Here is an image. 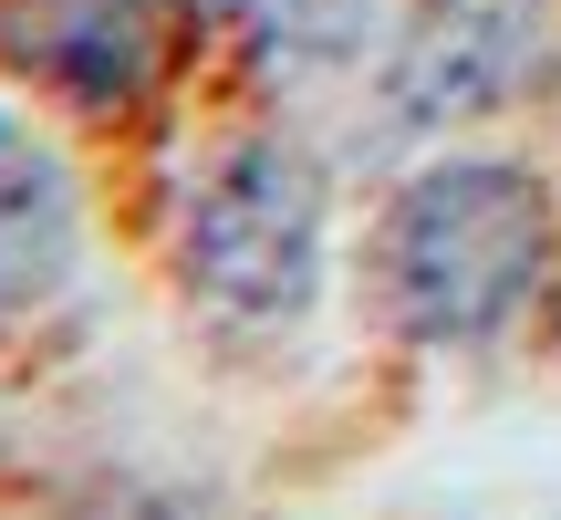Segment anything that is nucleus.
Here are the masks:
<instances>
[{
	"instance_id": "obj_3",
	"label": "nucleus",
	"mask_w": 561,
	"mask_h": 520,
	"mask_svg": "<svg viewBox=\"0 0 561 520\" xmlns=\"http://www.w3.org/2000/svg\"><path fill=\"white\" fill-rule=\"evenodd\" d=\"M157 0H0V63L83 115L136 104V83L157 74Z\"/></svg>"
},
{
	"instance_id": "obj_5",
	"label": "nucleus",
	"mask_w": 561,
	"mask_h": 520,
	"mask_svg": "<svg viewBox=\"0 0 561 520\" xmlns=\"http://www.w3.org/2000/svg\"><path fill=\"white\" fill-rule=\"evenodd\" d=\"M73 271V188L0 115V302H42Z\"/></svg>"
},
{
	"instance_id": "obj_2",
	"label": "nucleus",
	"mask_w": 561,
	"mask_h": 520,
	"mask_svg": "<svg viewBox=\"0 0 561 520\" xmlns=\"http://www.w3.org/2000/svg\"><path fill=\"white\" fill-rule=\"evenodd\" d=\"M322 271V188L291 146H240L187 199V292L229 323H291Z\"/></svg>"
},
{
	"instance_id": "obj_4",
	"label": "nucleus",
	"mask_w": 561,
	"mask_h": 520,
	"mask_svg": "<svg viewBox=\"0 0 561 520\" xmlns=\"http://www.w3.org/2000/svg\"><path fill=\"white\" fill-rule=\"evenodd\" d=\"M530 53H541V0H437L396 53V104L416 125H458L500 104L530 74Z\"/></svg>"
},
{
	"instance_id": "obj_1",
	"label": "nucleus",
	"mask_w": 561,
	"mask_h": 520,
	"mask_svg": "<svg viewBox=\"0 0 561 520\" xmlns=\"http://www.w3.org/2000/svg\"><path fill=\"white\" fill-rule=\"evenodd\" d=\"M551 260V199L530 188V167L458 157L437 178H416L385 219V292L396 323L426 343H479L530 302Z\"/></svg>"
}]
</instances>
